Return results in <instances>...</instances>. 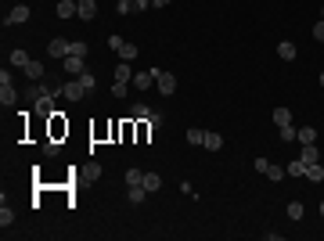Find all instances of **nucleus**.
<instances>
[{
    "mask_svg": "<svg viewBox=\"0 0 324 241\" xmlns=\"http://www.w3.org/2000/svg\"><path fill=\"white\" fill-rule=\"evenodd\" d=\"M155 90H158L162 97H170V94L177 90V76H173V72H158V79H155Z\"/></svg>",
    "mask_w": 324,
    "mask_h": 241,
    "instance_id": "1",
    "label": "nucleus"
},
{
    "mask_svg": "<svg viewBox=\"0 0 324 241\" xmlns=\"http://www.w3.org/2000/svg\"><path fill=\"white\" fill-rule=\"evenodd\" d=\"M61 94H65V101H83V97H87L83 83H79V76H76V79H69V83L61 87Z\"/></svg>",
    "mask_w": 324,
    "mask_h": 241,
    "instance_id": "2",
    "label": "nucleus"
},
{
    "mask_svg": "<svg viewBox=\"0 0 324 241\" xmlns=\"http://www.w3.org/2000/svg\"><path fill=\"white\" fill-rule=\"evenodd\" d=\"M256 169L260 173H267V180H281V177H288L281 166H274V162H267V158H256Z\"/></svg>",
    "mask_w": 324,
    "mask_h": 241,
    "instance_id": "3",
    "label": "nucleus"
},
{
    "mask_svg": "<svg viewBox=\"0 0 324 241\" xmlns=\"http://www.w3.org/2000/svg\"><path fill=\"white\" fill-rule=\"evenodd\" d=\"M69 51H72V40H51V44H47L51 58H69Z\"/></svg>",
    "mask_w": 324,
    "mask_h": 241,
    "instance_id": "4",
    "label": "nucleus"
},
{
    "mask_svg": "<svg viewBox=\"0 0 324 241\" xmlns=\"http://www.w3.org/2000/svg\"><path fill=\"white\" fill-rule=\"evenodd\" d=\"M22 22H29V8H25V4H15V8L8 11V22H4V25H22Z\"/></svg>",
    "mask_w": 324,
    "mask_h": 241,
    "instance_id": "5",
    "label": "nucleus"
},
{
    "mask_svg": "<svg viewBox=\"0 0 324 241\" xmlns=\"http://www.w3.org/2000/svg\"><path fill=\"white\" fill-rule=\"evenodd\" d=\"M158 79V68H148V72H137L134 76V87H141V90H151V83Z\"/></svg>",
    "mask_w": 324,
    "mask_h": 241,
    "instance_id": "6",
    "label": "nucleus"
},
{
    "mask_svg": "<svg viewBox=\"0 0 324 241\" xmlns=\"http://www.w3.org/2000/svg\"><path fill=\"white\" fill-rule=\"evenodd\" d=\"M58 18H72V15H79V0H58Z\"/></svg>",
    "mask_w": 324,
    "mask_h": 241,
    "instance_id": "7",
    "label": "nucleus"
},
{
    "mask_svg": "<svg viewBox=\"0 0 324 241\" xmlns=\"http://www.w3.org/2000/svg\"><path fill=\"white\" fill-rule=\"evenodd\" d=\"M277 58H285V61H296L299 58V51H296L292 40H281V44H277Z\"/></svg>",
    "mask_w": 324,
    "mask_h": 241,
    "instance_id": "8",
    "label": "nucleus"
},
{
    "mask_svg": "<svg viewBox=\"0 0 324 241\" xmlns=\"http://www.w3.org/2000/svg\"><path fill=\"white\" fill-rule=\"evenodd\" d=\"M94 15H98V0H79V18L94 22Z\"/></svg>",
    "mask_w": 324,
    "mask_h": 241,
    "instance_id": "9",
    "label": "nucleus"
},
{
    "mask_svg": "<svg viewBox=\"0 0 324 241\" xmlns=\"http://www.w3.org/2000/svg\"><path fill=\"white\" fill-rule=\"evenodd\" d=\"M61 61H65V72H69V76H83V58L69 54V58H61Z\"/></svg>",
    "mask_w": 324,
    "mask_h": 241,
    "instance_id": "10",
    "label": "nucleus"
},
{
    "mask_svg": "<svg viewBox=\"0 0 324 241\" xmlns=\"http://www.w3.org/2000/svg\"><path fill=\"white\" fill-rule=\"evenodd\" d=\"M299 158L306 166H313V162H320V151H317V144H303V151H299Z\"/></svg>",
    "mask_w": 324,
    "mask_h": 241,
    "instance_id": "11",
    "label": "nucleus"
},
{
    "mask_svg": "<svg viewBox=\"0 0 324 241\" xmlns=\"http://www.w3.org/2000/svg\"><path fill=\"white\" fill-rule=\"evenodd\" d=\"M115 83H126V87L134 83V72H130V65H126V61H123V65H115Z\"/></svg>",
    "mask_w": 324,
    "mask_h": 241,
    "instance_id": "12",
    "label": "nucleus"
},
{
    "mask_svg": "<svg viewBox=\"0 0 324 241\" xmlns=\"http://www.w3.org/2000/svg\"><path fill=\"white\" fill-rule=\"evenodd\" d=\"M202 148L220 151V148H223V137H220V133H206V137H202Z\"/></svg>",
    "mask_w": 324,
    "mask_h": 241,
    "instance_id": "13",
    "label": "nucleus"
},
{
    "mask_svg": "<svg viewBox=\"0 0 324 241\" xmlns=\"http://www.w3.org/2000/svg\"><path fill=\"white\" fill-rule=\"evenodd\" d=\"M8 61H11V65H18V68H25V65H29V61H33V58H29V54H25V51H22V47H15V51H11V58H8Z\"/></svg>",
    "mask_w": 324,
    "mask_h": 241,
    "instance_id": "14",
    "label": "nucleus"
},
{
    "mask_svg": "<svg viewBox=\"0 0 324 241\" xmlns=\"http://www.w3.org/2000/svg\"><path fill=\"white\" fill-rule=\"evenodd\" d=\"M296 141H299V144H313V141H317V130H313V126H299Z\"/></svg>",
    "mask_w": 324,
    "mask_h": 241,
    "instance_id": "15",
    "label": "nucleus"
},
{
    "mask_svg": "<svg viewBox=\"0 0 324 241\" xmlns=\"http://www.w3.org/2000/svg\"><path fill=\"white\" fill-rule=\"evenodd\" d=\"M158 187H162V177H158V173H144V191L151 194V191H158Z\"/></svg>",
    "mask_w": 324,
    "mask_h": 241,
    "instance_id": "16",
    "label": "nucleus"
},
{
    "mask_svg": "<svg viewBox=\"0 0 324 241\" xmlns=\"http://www.w3.org/2000/svg\"><path fill=\"white\" fill-rule=\"evenodd\" d=\"M126 198H130V202H134V205H141V202H144V198H148V191H144V184H137V187H130V194H126Z\"/></svg>",
    "mask_w": 324,
    "mask_h": 241,
    "instance_id": "17",
    "label": "nucleus"
},
{
    "mask_svg": "<svg viewBox=\"0 0 324 241\" xmlns=\"http://www.w3.org/2000/svg\"><path fill=\"white\" fill-rule=\"evenodd\" d=\"M274 123H277V126H288V123H292V112H288V108H274Z\"/></svg>",
    "mask_w": 324,
    "mask_h": 241,
    "instance_id": "18",
    "label": "nucleus"
},
{
    "mask_svg": "<svg viewBox=\"0 0 324 241\" xmlns=\"http://www.w3.org/2000/svg\"><path fill=\"white\" fill-rule=\"evenodd\" d=\"M288 177H306V162H303V158H292V166L285 169Z\"/></svg>",
    "mask_w": 324,
    "mask_h": 241,
    "instance_id": "19",
    "label": "nucleus"
},
{
    "mask_svg": "<svg viewBox=\"0 0 324 241\" xmlns=\"http://www.w3.org/2000/svg\"><path fill=\"white\" fill-rule=\"evenodd\" d=\"M25 76H29V79H44V65H40V61H29V65H25Z\"/></svg>",
    "mask_w": 324,
    "mask_h": 241,
    "instance_id": "20",
    "label": "nucleus"
},
{
    "mask_svg": "<svg viewBox=\"0 0 324 241\" xmlns=\"http://www.w3.org/2000/svg\"><path fill=\"white\" fill-rule=\"evenodd\" d=\"M115 11H119V15H130V11H137V0H115Z\"/></svg>",
    "mask_w": 324,
    "mask_h": 241,
    "instance_id": "21",
    "label": "nucleus"
},
{
    "mask_svg": "<svg viewBox=\"0 0 324 241\" xmlns=\"http://www.w3.org/2000/svg\"><path fill=\"white\" fill-rule=\"evenodd\" d=\"M119 58H123V61H134V58H137V44H123V47H119Z\"/></svg>",
    "mask_w": 324,
    "mask_h": 241,
    "instance_id": "22",
    "label": "nucleus"
},
{
    "mask_svg": "<svg viewBox=\"0 0 324 241\" xmlns=\"http://www.w3.org/2000/svg\"><path fill=\"white\" fill-rule=\"evenodd\" d=\"M69 54H76V58H87V54H90V47L83 44V40H72V51H69Z\"/></svg>",
    "mask_w": 324,
    "mask_h": 241,
    "instance_id": "23",
    "label": "nucleus"
},
{
    "mask_svg": "<svg viewBox=\"0 0 324 241\" xmlns=\"http://www.w3.org/2000/svg\"><path fill=\"white\" fill-rule=\"evenodd\" d=\"M306 177H310L313 184H317V180H324V166H320V162H313V166H306Z\"/></svg>",
    "mask_w": 324,
    "mask_h": 241,
    "instance_id": "24",
    "label": "nucleus"
},
{
    "mask_svg": "<svg viewBox=\"0 0 324 241\" xmlns=\"http://www.w3.org/2000/svg\"><path fill=\"white\" fill-rule=\"evenodd\" d=\"M11 223H15V209H8V205H4V209H0V227L8 230Z\"/></svg>",
    "mask_w": 324,
    "mask_h": 241,
    "instance_id": "25",
    "label": "nucleus"
},
{
    "mask_svg": "<svg viewBox=\"0 0 324 241\" xmlns=\"http://www.w3.org/2000/svg\"><path fill=\"white\" fill-rule=\"evenodd\" d=\"M79 83H83V90H87V94H94V87H98V79H94L90 72H83V76H79Z\"/></svg>",
    "mask_w": 324,
    "mask_h": 241,
    "instance_id": "26",
    "label": "nucleus"
},
{
    "mask_svg": "<svg viewBox=\"0 0 324 241\" xmlns=\"http://www.w3.org/2000/svg\"><path fill=\"white\" fill-rule=\"evenodd\" d=\"M126 184H130V187L144 184V173H141V169H126Z\"/></svg>",
    "mask_w": 324,
    "mask_h": 241,
    "instance_id": "27",
    "label": "nucleus"
},
{
    "mask_svg": "<svg viewBox=\"0 0 324 241\" xmlns=\"http://www.w3.org/2000/svg\"><path fill=\"white\" fill-rule=\"evenodd\" d=\"M277 130H281V141H285V144H288V141H296V133H299L292 123H288V126H277Z\"/></svg>",
    "mask_w": 324,
    "mask_h": 241,
    "instance_id": "28",
    "label": "nucleus"
},
{
    "mask_svg": "<svg viewBox=\"0 0 324 241\" xmlns=\"http://www.w3.org/2000/svg\"><path fill=\"white\" fill-rule=\"evenodd\" d=\"M134 119H141V123H148V119H151V108H144V105H134Z\"/></svg>",
    "mask_w": 324,
    "mask_h": 241,
    "instance_id": "29",
    "label": "nucleus"
},
{
    "mask_svg": "<svg viewBox=\"0 0 324 241\" xmlns=\"http://www.w3.org/2000/svg\"><path fill=\"white\" fill-rule=\"evenodd\" d=\"M288 216L292 220H303V202H288Z\"/></svg>",
    "mask_w": 324,
    "mask_h": 241,
    "instance_id": "30",
    "label": "nucleus"
},
{
    "mask_svg": "<svg viewBox=\"0 0 324 241\" xmlns=\"http://www.w3.org/2000/svg\"><path fill=\"white\" fill-rule=\"evenodd\" d=\"M202 137H206L202 130H187V144H202Z\"/></svg>",
    "mask_w": 324,
    "mask_h": 241,
    "instance_id": "31",
    "label": "nucleus"
},
{
    "mask_svg": "<svg viewBox=\"0 0 324 241\" xmlns=\"http://www.w3.org/2000/svg\"><path fill=\"white\" fill-rule=\"evenodd\" d=\"M313 40H320V44H324V18L313 25Z\"/></svg>",
    "mask_w": 324,
    "mask_h": 241,
    "instance_id": "32",
    "label": "nucleus"
},
{
    "mask_svg": "<svg viewBox=\"0 0 324 241\" xmlns=\"http://www.w3.org/2000/svg\"><path fill=\"white\" fill-rule=\"evenodd\" d=\"M108 47L119 54V47H123V36H108Z\"/></svg>",
    "mask_w": 324,
    "mask_h": 241,
    "instance_id": "33",
    "label": "nucleus"
},
{
    "mask_svg": "<svg viewBox=\"0 0 324 241\" xmlns=\"http://www.w3.org/2000/svg\"><path fill=\"white\" fill-rule=\"evenodd\" d=\"M144 8H155V0H137V11H144Z\"/></svg>",
    "mask_w": 324,
    "mask_h": 241,
    "instance_id": "34",
    "label": "nucleus"
},
{
    "mask_svg": "<svg viewBox=\"0 0 324 241\" xmlns=\"http://www.w3.org/2000/svg\"><path fill=\"white\" fill-rule=\"evenodd\" d=\"M166 4H173V0H155V8H166Z\"/></svg>",
    "mask_w": 324,
    "mask_h": 241,
    "instance_id": "35",
    "label": "nucleus"
},
{
    "mask_svg": "<svg viewBox=\"0 0 324 241\" xmlns=\"http://www.w3.org/2000/svg\"><path fill=\"white\" fill-rule=\"evenodd\" d=\"M320 87H324V72H320Z\"/></svg>",
    "mask_w": 324,
    "mask_h": 241,
    "instance_id": "36",
    "label": "nucleus"
},
{
    "mask_svg": "<svg viewBox=\"0 0 324 241\" xmlns=\"http://www.w3.org/2000/svg\"><path fill=\"white\" fill-rule=\"evenodd\" d=\"M320 216H324V202H320Z\"/></svg>",
    "mask_w": 324,
    "mask_h": 241,
    "instance_id": "37",
    "label": "nucleus"
},
{
    "mask_svg": "<svg viewBox=\"0 0 324 241\" xmlns=\"http://www.w3.org/2000/svg\"><path fill=\"white\" fill-rule=\"evenodd\" d=\"M320 18H324V8H320Z\"/></svg>",
    "mask_w": 324,
    "mask_h": 241,
    "instance_id": "38",
    "label": "nucleus"
}]
</instances>
